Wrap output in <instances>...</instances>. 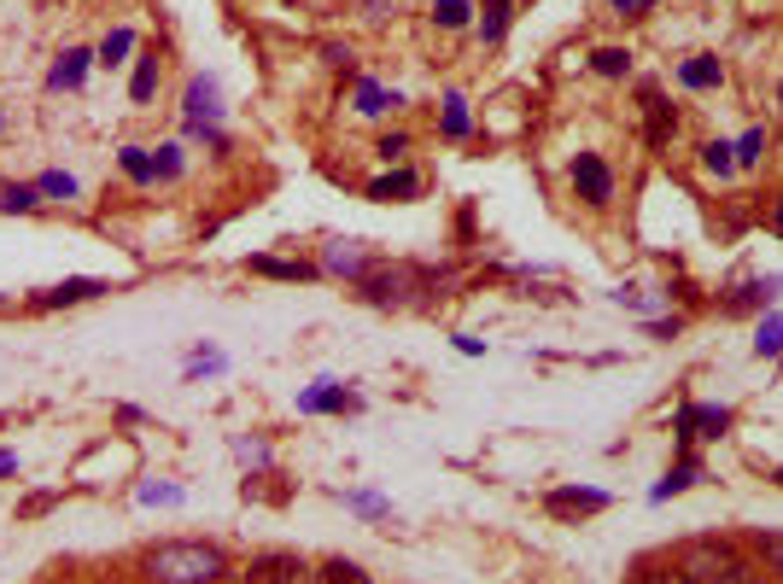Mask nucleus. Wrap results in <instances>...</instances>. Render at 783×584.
I'll use <instances>...</instances> for the list:
<instances>
[{"instance_id": "1", "label": "nucleus", "mask_w": 783, "mask_h": 584, "mask_svg": "<svg viewBox=\"0 0 783 584\" xmlns=\"http://www.w3.org/2000/svg\"><path fill=\"white\" fill-rule=\"evenodd\" d=\"M141 573L152 584H217L229 573V556L217 544H194V538H170L152 544L141 556Z\"/></svg>"}, {"instance_id": "2", "label": "nucleus", "mask_w": 783, "mask_h": 584, "mask_svg": "<svg viewBox=\"0 0 783 584\" xmlns=\"http://www.w3.org/2000/svg\"><path fill=\"white\" fill-rule=\"evenodd\" d=\"M678 573H685L690 584H766L760 567H748L731 544L720 538H690L685 549H678Z\"/></svg>"}, {"instance_id": "3", "label": "nucleus", "mask_w": 783, "mask_h": 584, "mask_svg": "<svg viewBox=\"0 0 783 584\" xmlns=\"http://www.w3.org/2000/svg\"><path fill=\"white\" fill-rule=\"evenodd\" d=\"M428 287H433V275H428V269H416V264H369V269H363V281H357V292H363L369 304H381V311L416 304Z\"/></svg>"}, {"instance_id": "4", "label": "nucleus", "mask_w": 783, "mask_h": 584, "mask_svg": "<svg viewBox=\"0 0 783 584\" xmlns=\"http://www.w3.org/2000/svg\"><path fill=\"white\" fill-rule=\"evenodd\" d=\"M241 584H311V567L299 556H287V549H264V556L246 561Z\"/></svg>"}, {"instance_id": "5", "label": "nucleus", "mask_w": 783, "mask_h": 584, "mask_svg": "<svg viewBox=\"0 0 783 584\" xmlns=\"http://www.w3.org/2000/svg\"><path fill=\"white\" fill-rule=\"evenodd\" d=\"M573 187H579V199L585 205H608L615 199V170H608L597 152H579L573 159Z\"/></svg>"}, {"instance_id": "6", "label": "nucleus", "mask_w": 783, "mask_h": 584, "mask_svg": "<svg viewBox=\"0 0 783 584\" xmlns=\"http://www.w3.org/2000/svg\"><path fill=\"white\" fill-rule=\"evenodd\" d=\"M363 269H369L363 240H328V252H322V275H339V281H363Z\"/></svg>"}, {"instance_id": "7", "label": "nucleus", "mask_w": 783, "mask_h": 584, "mask_svg": "<svg viewBox=\"0 0 783 584\" xmlns=\"http://www.w3.org/2000/svg\"><path fill=\"white\" fill-rule=\"evenodd\" d=\"M182 112H187V129H194V135H206V129L217 124V82H211V77H194V82H187Z\"/></svg>"}, {"instance_id": "8", "label": "nucleus", "mask_w": 783, "mask_h": 584, "mask_svg": "<svg viewBox=\"0 0 783 584\" xmlns=\"http://www.w3.org/2000/svg\"><path fill=\"white\" fill-rule=\"evenodd\" d=\"M106 292V281H94V275H77V281H59V287H47V292H36V311H59V304H89V299H100Z\"/></svg>"}, {"instance_id": "9", "label": "nucleus", "mask_w": 783, "mask_h": 584, "mask_svg": "<svg viewBox=\"0 0 783 584\" xmlns=\"http://www.w3.org/2000/svg\"><path fill=\"white\" fill-rule=\"evenodd\" d=\"M89 65H94L89 47H65V54L54 59V71H47V89H54V94H77L82 77H89Z\"/></svg>"}, {"instance_id": "10", "label": "nucleus", "mask_w": 783, "mask_h": 584, "mask_svg": "<svg viewBox=\"0 0 783 584\" xmlns=\"http://www.w3.org/2000/svg\"><path fill=\"white\" fill-rule=\"evenodd\" d=\"M725 427H731V416H725V409H708V404H685V409H678V439H720L725 433Z\"/></svg>"}, {"instance_id": "11", "label": "nucleus", "mask_w": 783, "mask_h": 584, "mask_svg": "<svg viewBox=\"0 0 783 584\" xmlns=\"http://www.w3.org/2000/svg\"><path fill=\"white\" fill-rule=\"evenodd\" d=\"M416 194H421L416 170H386V176L369 182V199H381V205H404V199H416Z\"/></svg>"}, {"instance_id": "12", "label": "nucleus", "mask_w": 783, "mask_h": 584, "mask_svg": "<svg viewBox=\"0 0 783 584\" xmlns=\"http://www.w3.org/2000/svg\"><path fill=\"white\" fill-rule=\"evenodd\" d=\"M299 409H304V416H346V409H357V398H351L346 386L322 381L316 392H304V398H299Z\"/></svg>"}, {"instance_id": "13", "label": "nucleus", "mask_w": 783, "mask_h": 584, "mask_svg": "<svg viewBox=\"0 0 783 584\" xmlns=\"http://www.w3.org/2000/svg\"><path fill=\"white\" fill-rule=\"evenodd\" d=\"M544 509L550 514H597V509H608V491H550L544 497Z\"/></svg>"}, {"instance_id": "14", "label": "nucleus", "mask_w": 783, "mask_h": 584, "mask_svg": "<svg viewBox=\"0 0 783 584\" xmlns=\"http://www.w3.org/2000/svg\"><path fill=\"white\" fill-rule=\"evenodd\" d=\"M159 71H164V65H159V47H147V54L135 59V77H129V100H135V106H147V100L159 94Z\"/></svg>"}, {"instance_id": "15", "label": "nucleus", "mask_w": 783, "mask_h": 584, "mask_svg": "<svg viewBox=\"0 0 783 584\" xmlns=\"http://www.w3.org/2000/svg\"><path fill=\"white\" fill-rule=\"evenodd\" d=\"M252 275H269V281H316V264H293V257H252Z\"/></svg>"}, {"instance_id": "16", "label": "nucleus", "mask_w": 783, "mask_h": 584, "mask_svg": "<svg viewBox=\"0 0 783 584\" xmlns=\"http://www.w3.org/2000/svg\"><path fill=\"white\" fill-rule=\"evenodd\" d=\"M678 82H685V89H720V82H725V65L713 59V54H696V59H685Z\"/></svg>"}, {"instance_id": "17", "label": "nucleus", "mask_w": 783, "mask_h": 584, "mask_svg": "<svg viewBox=\"0 0 783 584\" xmlns=\"http://www.w3.org/2000/svg\"><path fill=\"white\" fill-rule=\"evenodd\" d=\"M311 584H374L363 567L357 561H346V556H334V561H322L316 573H311Z\"/></svg>"}, {"instance_id": "18", "label": "nucleus", "mask_w": 783, "mask_h": 584, "mask_svg": "<svg viewBox=\"0 0 783 584\" xmlns=\"http://www.w3.org/2000/svg\"><path fill=\"white\" fill-rule=\"evenodd\" d=\"M36 205H42L36 182H7V187H0V211H7V217H30Z\"/></svg>"}, {"instance_id": "19", "label": "nucleus", "mask_w": 783, "mask_h": 584, "mask_svg": "<svg viewBox=\"0 0 783 584\" xmlns=\"http://www.w3.org/2000/svg\"><path fill=\"white\" fill-rule=\"evenodd\" d=\"M392 106H404V94H386L381 89V82H357V112H363V117H381V112H392Z\"/></svg>"}, {"instance_id": "20", "label": "nucleus", "mask_w": 783, "mask_h": 584, "mask_svg": "<svg viewBox=\"0 0 783 584\" xmlns=\"http://www.w3.org/2000/svg\"><path fill=\"white\" fill-rule=\"evenodd\" d=\"M129 54H135V30L117 24V30H106V42L94 47V65H124Z\"/></svg>"}, {"instance_id": "21", "label": "nucleus", "mask_w": 783, "mask_h": 584, "mask_svg": "<svg viewBox=\"0 0 783 584\" xmlns=\"http://www.w3.org/2000/svg\"><path fill=\"white\" fill-rule=\"evenodd\" d=\"M117 164H124V176H129L135 187H152V182H159V176H152V152H147V147H124V152H117Z\"/></svg>"}, {"instance_id": "22", "label": "nucleus", "mask_w": 783, "mask_h": 584, "mask_svg": "<svg viewBox=\"0 0 783 584\" xmlns=\"http://www.w3.org/2000/svg\"><path fill=\"white\" fill-rule=\"evenodd\" d=\"M755 556H760V573L783 579V532H755Z\"/></svg>"}, {"instance_id": "23", "label": "nucleus", "mask_w": 783, "mask_h": 584, "mask_svg": "<svg viewBox=\"0 0 783 584\" xmlns=\"http://www.w3.org/2000/svg\"><path fill=\"white\" fill-rule=\"evenodd\" d=\"M36 194H42V199H77L82 187H77L71 170H42V176H36Z\"/></svg>"}, {"instance_id": "24", "label": "nucleus", "mask_w": 783, "mask_h": 584, "mask_svg": "<svg viewBox=\"0 0 783 584\" xmlns=\"http://www.w3.org/2000/svg\"><path fill=\"white\" fill-rule=\"evenodd\" d=\"M468 19H474L468 0H433V24L439 30H468Z\"/></svg>"}, {"instance_id": "25", "label": "nucleus", "mask_w": 783, "mask_h": 584, "mask_svg": "<svg viewBox=\"0 0 783 584\" xmlns=\"http://www.w3.org/2000/svg\"><path fill=\"white\" fill-rule=\"evenodd\" d=\"M667 135H673V106L650 94V147H667Z\"/></svg>"}, {"instance_id": "26", "label": "nucleus", "mask_w": 783, "mask_h": 584, "mask_svg": "<svg viewBox=\"0 0 783 584\" xmlns=\"http://www.w3.org/2000/svg\"><path fill=\"white\" fill-rule=\"evenodd\" d=\"M182 170H187L182 147H159V152H152V176H159V182H176Z\"/></svg>"}, {"instance_id": "27", "label": "nucleus", "mask_w": 783, "mask_h": 584, "mask_svg": "<svg viewBox=\"0 0 783 584\" xmlns=\"http://www.w3.org/2000/svg\"><path fill=\"white\" fill-rule=\"evenodd\" d=\"M591 65H597V77H626L632 54H626V47H597V54H591Z\"/></svg>"}, {"instance_id": "28", "label": "nucleus", "mask_w": 783, "mask_h": 584, "mask_svg": "<svg viewBox=\"0 0 783 584\" xmlns=\"http://www.w3.org/2000/svg\"><path fill=\"white\" fill-rule=\"evenodd\" d=\"M445 135H451V141H463V135H468V100L463 94L445 100Z\"/></svg>"}, {"instance_id": "29", "label": "nucleus", "mask_w": 783, "mask_h": 584, "mask_svg": "<svg viewBox=\"0 0 783 584\" xmlns=\"http://www.w3.org/2000/svg\"><path fill=\"white\" fill-rule=\"evenodd\" d=\"M503 30H509V0H491L486 19H480V36L486 42H503Z\"/></svg>"}, {"instance_id": "30", "label": "nucleus", "mask_w": 783, "mask_h": 584, "mask_svg": "<svg viewBox=\"0 0 783 584\" xmlns=\"http://www.w3.org/2000/svg\"><path fill=\"white\" fill-rule=\"evenodd\" d=\"M702 164L713 170V176H731V170H737V147H725V141H713V147L702 152Z\"/></svg>"}, {"instance_id": "31", "label": "nucleus", "mask_w": 783, "mask_h": 584, "mask_svg": "<svg viewBox=\"0 0 783 584\" xmlns=\"http://www.w3.org/2000/svg\"><path fill=\"white\" fill-rule=\"evenodd\" d=\"M696 474H702V468H696V462H678V468H673V474H667V479H661V486H655V497H673V491L696 486Z\"/></svg>"}, {"instance_id": "32", "label": "nucleus", "mask_w": 783, "mask_h": 584, "mask_svg": "<svg viewBox=\"0 0 783 584\" xmlns=\"http://www.w3.org/2000/svg\"><path fill=\"white\" fill-rule=\"evenodd\" d=\"M632 584H690L678 567H638V579Z\"/></svg>"}, {"instance_id": "33", "label": "nucleus", "mask_w": 783, "mask_h": 584, "mask_svg": "<svg viewBox=\"0 0 783 584\" xmlns=\"http://www.w3.org/2000/svg\"><path fill=\"white\" fill-rule=\"evenodd\" d=\"M760 147H766V129H748L737 141V164H760Z\"/></svg>"}, {"instance_id": "34", "label": "nucleus", "mask_w": 783, "mask_h": 584, "mask_svg": "<svg viewBox=\"0 0 783 584\" xmlns=\"http://www.w3.org/2000/svg\"><path fill=\"white\" fill-rule=\"evenodd\" d=\"M755 346H760V357H772V351H783V316H772V322H766V328H760V339H755Z\"/></svg>"}, {"instance_id": "35", "label": "nucleus", "mask_w": 783, "mask_h": 584, "mask_svg": "<svg viewBox=\"0 0 783 584\" xmlns=\"http://www.w3.org/2000/svg\"><path fill=\"white\" fill-rule=\"evenodd\" d=\"M223 369V351H194L187 357V374H217Z\"/></svg>"}, {"instance_id": "36", "label": "nucleus", "mask_w": 783, "mask_h": 584, "mask_svg": "<svg viewBox=\"0 0 783 584\" xmlns=\"http://www.w3.org/2000/svg\"><path fill=\"white\" fill-rule=\"evenodd\" d=\"M374 152L392 164V159H404V152H410V141H404V135H381V147H374Z\"/></svg>"}, {"instance_id": "37", "label": "nucleus", "mask_w": 783, "mask_h": 584, "mask_svg": "<svg viewBox=\"0 0 783 584\" xmlns=\"http://www.w3.org/2000/svg\"><path fill=\"white\" fill-rule=\"evenodd\" d=\"M141 503H182L176 486H141Z\"/></svg>"}, {"instance_id": "38", "label": "nucleus", "mask_w": 783, "mask_h": 584, "mask_svg": "<svg viewBox=\"0 0 783 584\" xmlns=\"http://www.w3.org/2000/svg\"><path fill=\"white\" fill-rule=\"evenodd\" d=\"M54 503H59V497H54V491H36V497H30V503H24L19 514H47V509H54Z\"/></svg>"}, {"instance_id": "39", "label": "nucleus", "mask_w": 783, "mask_h": 584, "mask_svg": "<svg viewBox=\"0 0 783 584\" xmlns=\"http://www.w3.org/2000/svg\"><path fill=\"white\" fill-rule=\"evenodd\" d=\"M351 509H363V514H386L381 497H369V491H351Z\"/></svg>"}, {"instance_id": "40", "label": "nucleus", "mask_w": 783, "mask_h": 584, "mask_svg": "<svg viewBox=\"0 0 783 584\" xmlns=\"http://www.w3.org/2000/svg\"><path fill=\"white\" fill-rule=\"evenodd\" d=\"M19 474V451H0V479H12Z\"/></svg>"}, {"instance_id": "41", "label": "nucleus", "mask_w": 783, "mask_h": 584, "mask_svg": "<svg viewBox=\"0 0 783 584\" xmlns=\"http://www.w3.org/2000/svg\"><path fill=\"white\" fill-rule=\"evenodd\" d=\"M615 7H620V12H650L655 0H615Z\"/></svg>"}, {"instance_id": "42", "label": "nucleus", "mask_w": 783, "mask_h": 584, "mask_svg": "<svg viewBox=\"0 0 783 584\" xmlns=\"http://www.w3.org/2000/svg\"><path fill=\"white\" fill-rule=\"evenodd\" d=\"M772 222H778V234H783V205H778V217H772Z\"/></svg>"}, {"instance_id": "43", "label": "nucleus", "mask_w": 783, "mask_h": 584, "mask_svg": "<svg viewBox=\"0 0 783 584\" xmlns=\"http://www.w3.org/2000/svg\"><path fill=\"white\" fill-rule=\"evenodd\" d=\"M363 7H381V0H363Z\"/></svg>"}, {"instance_id": "44", "label": "nucleus", "mask_w": 783, "mask_h": 584, "mask_svg": "<svg viewBox=\"0 0 783 584\" xmlns=\"http://www.w3.org/2000/svg\"><path fill=\"white\" fill-rule=\"evenodd\" d=\"M778 486H783V474H778Z\"/></svg>"}, {"instance_id": "45", "label": "nucleus", "mask_w": 783, "mask_h": 584, "mask_svg": "<svg viewBox=\"0 0 783 584\" xmlns=\"http://www.w3.org/2000/svg\"><path fill=\"white\" fill-rule=\"evenodd\" d=\"M0 304H7V299H0Z\"/></svg>"}]
</instances>
